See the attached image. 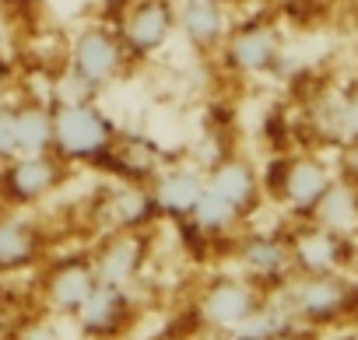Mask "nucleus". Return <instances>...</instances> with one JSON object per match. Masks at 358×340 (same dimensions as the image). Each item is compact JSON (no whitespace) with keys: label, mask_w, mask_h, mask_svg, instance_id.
<instances>
[{"label":"nucleus","mask_w":358,"mask_h":340,"mask_svg":"<svg viewBox=\"0 0 358 340\" xmlns=\"http://www.w3.org/2000/svg\"><path fill=\"white\" fill-rule=\"evenodd\" d=\"M278 295L292 309L295 323L309 330L341 326L358 316V281L351 274H292Z\"/></svg>","instance_id":"nucleus-1"},{"label":"nucleus","mask_w":358,"mask_h":340,"mask_svg":"<svg viewBox=\"0 0 358 340\" xmlns=\"http://www.w3.org/2000/svg\"><path fill=\"white\" fill-rule=\"evenodd\" d=\"M337 168H330L316 151H292V154H281L271 161L267 176L264 179V193L271 200L281 204V211L299 221V218H309L316 200L323 197V190L330 186Z\"/></svg>","instance_id":"nucleus-2"},{"label":"nucleus","mask_w":358,"mask_h":340,"mask_svg":"<svg viewBox=\"0 0 358 340\" xmlns=\"http://www.w3.org/2000/svg\"><path fill=\"white\" fill-rule=\"evenodd\" d=\"M116 144L113 119L95 102L53 105V151L64 161H95Z\"/></svg>","instance_id":"nucleus-3"},{"label":"nucleus","mask_w":358,"mask_h":340,"mask_svg":"<svg viewBox=\"0 0 358 340\" xmlns=\"http://www.w3.org/2000/svg\"><path fill=\"white\" fill-rule=\"evenodd\" d=\"M67 71L88 81L95 91L116 84L130 71V53L116 29L109 25H85L67 50Z\"/></svg>","instance_id":"nucleus-4"},{"label":"nucleus","mask_w":358,"mask_h":340,"mask_svg":"<svg viewBox=\"0 0 358 340\" xmlns=\"http://www.w3.org/2000/svg\"><path fill=\"white\" fill-rule=\"evenodd\" d=\"M285 235H288L295 274H351V267L358 263L355 239L337 235L309 218L292 221V228H285Z\"/></svg>","instance_id":"nucleus-5"},{"label":"nucleus","mask_w":358,"mask_h":340,"mask_svg":"<svg viewBox=\"0 0 358 340\" xmlns=\"http://www.w3.org/2000/svg\"><path fill=\"white\" fill-rule=\"evenodd\" d=\"M264 298H267V291L257 288L250 277H243V274H218L197 295V319L208 330L232 337L260 309Z\"/></svg>","instance_id":"nucleus-6"},{"label":"nucleus","mask_w":358,"mask_h":340,"mask_svg":"<svg viewBox=\"0 0 358 340\" xmlns=\"http://www.w3.org/2000/svg\"><path fill=\"white\" fill-rule=\"evenodd\" d=\"M222 50V64L239 77H267L285 67V39L271 22L232 25Z\"/></svg>","instance_id":"nucleus-7"},{"label":"nucleus","mask_w":358,"mask_h":340,"mask_svg":"<svg viewBox=\"0 0 358 340\" xmlns=\"http://www.w3.org/2000/svg\"><path fill=\"white\" fill-rule=\"evenodd\" d=\"M67 176V161L50 151V154H18L11 161L0 165V197L8 200V207H36Z\"/></svg>","instance_id":"nucleus-8"},{"label":"nucleus","mask_w":358,"mask_h":340,"mask_svg":"<svg viewBox=\"0 0 358 340\" xmlns=\"http://www.w3.org/2000/svg\"><path fill=\"white\" fill-rule=\"evenodd\" d=\"M116 32L130 60H148L176 36V0H130L116 15Z\"/></svg>","instance_id":"nucleus-9"},{"label":"nucleus","mask_w":358,"mask_h":340,"mask_svg":"<svg viewBox=\"0 0 358 340\" xmlns=\"http://www.w3.org/2000/svg\"><path fill=\"white\" fill-rule=\"evenodd\" d=\"M232 256L239 263V274L264 291H278L295 274L285 232H236Z\"/></svg>","instance_id":"nucleus-10"},{"label":"nucleus","mask_w":358,"mask_h":340,"mask_svg":"<svg viewBox=\"0 0 358 340\" xmlns=\"http://www.w3.org/2000/svg\"><path fill=\"white\" fill-rule=\"evenodd\" d=\"M99 284L92 256H57L39 274V302L50 316H74Z\"/></svg>","instance_id":"nucleus-11"},{"label":"nucleus","mask_w":358,"mask_h":340,"mask_svg":"<svg viewBox=\"0 0 358 340\" xmlns=\"http://www.w3.org/2000/svg\"><path fill=\"white\" fill-rule=\"evenodd\" d=\"M148 235L141 228H109L106 239L88 253L95 277L106 284H120V288H134L144 274L148 263Z\"/></svg>","instance_id":"nucleus-12"},{"label":"nucleus","mask_w":358,"mask_h":340,"mask_svg":"<svg viewBox=\"0 0 358 340\" xmlns=\"http://www.w3.org/2000/svg\"><path fill=\"white\" fill-rule=\"evenodd\" d=\"M204 186H208L204 168L194 165V161H179V165L158 168L148 183V193H151L155 214L172 218V221H190Z\"/></svg>","instance_id":"nucleus-13"},{"label":"nucleus","mask_w":358,"mask_h":340,"mask_svg":"<svg viewBox=\"0 0 358 340\" xmlns=\"http://www.w3.org/2000/svg\"><path fill=\"white\" fill-rule=\"evenodd\" d=\"M130 312H134L130 288L99 281L92 295L81 302V309L74 312V323L81 330V340H113L130 323Z\"/></svg>","instance_id":"nucleus-14"},{"label":"nucleus","mask_w":358,"mask_h":340,"mask_svg":"<svg viewBox=\"0 0 358 340\" xmlns=\"http://www.w3.org/2000/svg\"><path fill=\"white\" fill-rule=\"evenodd\" d=\"M232 29L225 0H176V32L197 53H215Z\"/></svg>","instance_id":"nucleus-15"},{"label":"nucleus","mask_w":358,"mask_h":340,"mask_svg":"<svg viewBox=\"0 0 358 340\" xmlns=\"http://www.w3.org/2000/svg\"><path fill=\"white\" fill-rule=\"evenodd\" d=\"M204 176H208V190L222 193L246 218L257 214V207L264 204V179L257 172V165L250 158H243V154H222V158H215Z\"/></svg>","instance_id":"nucleus-16"},{"label":"nucleus","mask_w":358,"mask_h":340,"mask_svg":"<svg viewBox=\"0 0 358 340\" xmlns=\"http://www.w3.org/2000/svg\"><path fill=\"white\" fill-rule=\"evenodd\" d=\"M46 263V239L32 218L8 211L0 218V274H25Z\"/></svg>","instance_id":"nucleus-17"},{"label":"nucleus","mask_w":358,"mask_h":340,"mask_svg":"<svg viewBox=\"0 0 358 340\" xmlns=\"http://www.w3.org/2000/svg\"><path fill=\"white\" fill-rule=\"evenodd\" d=\"M309 221H316V225H323L337 235L358 239V183L334 172V179L323 190V197L316 200Z\"/></svg>","instance_id":"nucleus-18"},{"label":"nucleus","mask_w":358,"mask_h":340,"mask_svg":"<svg viewBox=\"0 0 358 340\" xmlns=\"http://www.w3.org/2000/svg\"><path fill=\"white\" fill-rule=\"evenodd\" d=\"M102 211H106V228H144L155 218L151 193L148 186H137V183L113 186L109 197L102 200Z\"/></svg>","instance_id":"nucleus-19"},{"label":"nucleus","mask_w":358,"mask_h":340,"mask_svg":"<svg viewBox=\"0 0 358 340\" xmlns=\"http://www.w3.org/2000/svg\"><path fill=\"white\" fill-rule=\"evenodd\" d=\"M243 221H250V218H246L236 204H229L222 193H215V190H208V186H204V193H201V200H197V207H194V214H190V225H194L197 232L211 235V239H232Z\"/></svg>","instance_id":"nucleus-20"},{"label":"nucleus","mask_w":358,"mask_h":340,"mask_svg":"<svg viewBox=\"0 0 358 340\" xmlns=\"http://www.w3.org/2000/svg\"><path fill=\"white\" fill-rule=\"evenodd\" d=\"M18 123V154H50L53 151V105L22 102L15 105Z\"/></svg>","instance_id":"nucleus-21"},{"label":"nucleus","mask_w":358,"mask_h":340,"mask_svg":"<svg viewBox=\"0 0 358 340\" xmlns=\"http://www.w3.org/2000/svg\"><path fill=\"white\" fill-rule=\"evenodd\" d=\"M358 144V88L337 95V147Z\"/></svg>","instance_id":"nucleus-22"},{"label":"nucleus","mask_w":358,"mask_h":340,"mask_svg":"<svg viewBox=\"0 0 358 340\" xmlns=\"http://www.w3.org/2000/svg\"><path fill=\"white\" fill-rule=\"evenodd\" d=\"M95 88L81 81L74 71H64V77L53 84V105H78V102H95Z\"/></svg>","instance_id":"nucleus-23"},{"label":"nucleus","mask_w":358,"mask_h":340,"mask_svg":"<svg viewBox=\"0 0 358 340\" xmlns=\"http://www.w3.org/2000/svg\"><path fill=\"white\" fill-rule=\"evenodd\" d=\"M18 158V123L15 105H0V165Z\"/></svg>","instance_id":"nucleus-24"},{"label":"nucleus","mask_w":358,"mask_h":340,"mask_svg":"<svg viewBox=\"0 0 358 340\" xmlns=\"http://www.w3.org/2000/svg\"><path fill=\"white\" fill-rule=\"evenodd\" d=\"M11 340H64V333H60V326H57L53 319L36 316V319H25V323L15 330Z\"/></svg>","instance_id":"nucleus-25"},{"label":"nucleus","mask_w":358,"mask_h":340,"mask_svg":"<svg viewBox=\"0 0 358 340\" xmlns=\"http://www.w3.org/2000/svg\"><path fill=\"white\" fill-rule=\"evenodd\" d=\"M267 340H320V337H316V330L295 323V326H288V330H281V333H274V337H267Z\"/></svg>","instance_id":"nucleus-26"},{"label":"nucleus","mask_w":358,"mask_h":340,"mask_svg":"<svg viewBox=\"0 0 358 340\" xmlns=\"http://www.w3.org/2000/svg\"><path fill=\"white\" fill-rule=\"evenodd\" d=\"M127 4H130V0H99V8H102L106 15H120Z\"/></svg>","instance_id":"nucleus-27"},{"label":"nucleus","mask_w":358,"mask_h":340,"mask_svg":"<svg viewBox=\"0 0 358 340\" xmlns=\"http://www.w3.org/2000/svg\"><path fill=\"white\" fill-rule=\"evenodd\" d=\"M8 211H11V207H8V200H4V197H0V218H4Z\"/></svg>","instance_id":"nucleus-28"},{"label":"nucleus","mask_w":358,"mask_h":340,"mask_svg":"<svg viewBox=\"0 0 358 340\" xmlns=\"http://www.w3.org/2000/svg\"><path fill=\"white\" fill-rule=\"evenodd\" d=\"M348 340H358V326H355V330H351V333H348Z\"/></svg>","instance_id":"nucleus-29"},{"label":"nucleus","mask_w":358,"mask_h":340,"mask_svg":"<svg viewBox=\"0 0 358 340\" xmlns=\"http://www.w3.org/2000/svg\"><path fill=\"white\" fill-rule=\"evenodd\" d=\"M0 284H4V274H0Z\"/></svg>","instance_id":"nucleus-30"}]
</instances>
